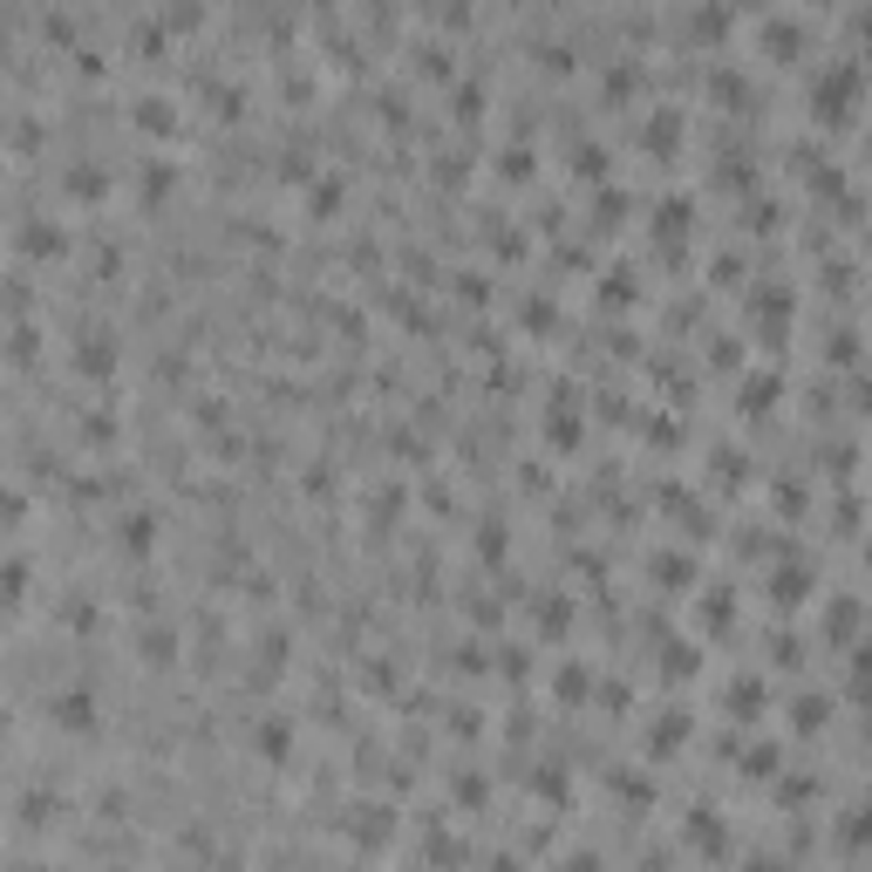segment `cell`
<instances>
[{"mask_svg": "<svg viewBox=\"0 0 872 872\" xmlns=\"http://www.w3.org/2000/svg\"><path fill=\"white\" fill-rule=\"evenodd\" d=\"M116 538H123V552H130V559H144L150 538H158V519H150V511H123V519H116Z\"/></svg>", "mask_w": 872, "mask_h": 872, "instance_id": "10", "label": "cell"}, {"mask_svg": "<svg viewBox=\"0 0 872 872\" xmlns=\"http://www.w3.org/2000/svg\"><path fill=\"white\" fill-rule=\"evenodd\" d=\"M865 566H872V538H865Z\"/></svg>", "mask_w": 872, "mask_h": 872, "instance_id": "21", "label": "cell"}, {"mask_svg": "<svg viewBox=\"0 0 872 872\" xmlns=\"http://www.w3.org/2000/svg\"><path fill=\"white\" fill-rule=\"evenodd\" d=\"M859 68L852 62H838V68H825V75H818V83H811V116H825V123H845V116H852L859 110Z\"/></svg>", "mask_w": 872, "mask_h": 872, "instance_id": "1", "label": "cell"}, {"mask_svg": "<svg viewBox=\"0 0 872 872\" xmlns=\"http://www.w3.org/2000/svg\"><path fill=\"white\" fill-rule=\"evenodd\" d=\"M48 723H55L62 736H96L102 730L96 696H89V688H55V696H48Z\"/></svg>", "mask_w": 872, "mask_h": 872, "instance_id": "2", "label": "cell"}, {"mask_svg": "<svg viewBox=\"0 0 872 872\" xmlns=\"http://www.w3.org/2000/svg\"><path fill=\"white\" fill-rule=\"evenodd\" d=\"M838 845H845V852H865V845H872V805H859V811L838 825Z\"/></svg>", "mask_w": 872, "mask_h": 872, "instance_id": "16", "label": "cell"}, {"mask_svg": "<svg viewBox=\"0 0 872 872\" xmlns=\"http://www.w3.org/2000/svg\"><path fill=\"white\" fill-rule=\"evenodd\" d=\"M137 648H144L150 669H171V661H177V634H171V627H144V634H137Z\"/></svg>", "mask_w": 872, "mask_h": 872, "instance_id": "14", "label": "cell"}, {"mask_svg": "<svg viewBox=\"0 0 872 872\" xmlns=\"http://www.w3.org/2000/svg\"><path fill=\"white\" fill-rule=\"evenodd\" d=\"M130 123H137L144 137H171V130H177V110H171L164 96H137V110H130Z\"/></svg>", "mask_w": 872, "mask_h": 872, "instance_id": "6", "label": "cell"}, {"mask_svg": "<svg viewBox=\"0 0 872 872\" xmlns=\"http://www.w3.org/2000/svg\"><path fill=\"white\" fill-rule=\"evenodd\" d=\"M348 838H354V845H375V838L389 845V805H362V811L348 818Z\"/></svg>", "mask_w": 872, "mask_h": 872, "instance_id": "12", "label": "cell"}, {"mask_svg": "<svg viewBox=\"0 0 872 872\" xmlns=\"http://www.w3.org/2000/svg\"><path fill=\"white\" fill-rule=\"evenodd\" d=\"M763 702H771V688H763L757 675L730 682V715H736V723H757V715H763Z\"/></svg>", "mask_w": 872, "mask_h": 872, "instance_id": "8", "label": "cell"}, {"mask_svg": "<svg viewBox=\"0 0 872 872\" xmlns=\"http://www.w3.org/2000/svg\"><path fill=\"white\" fill-rule=\"evenodd\" d=\"M307 212H314V219H335L341 212V185H335V177H321V185L307 191Z\"/></svg>", "mask_w": 872, "mask_h": 872, "instance_id": "17", "label": "cell"}, {"mask_svg": "<svg viewBox=\"0 0 872 872\" xmlns=\"http://www.w3.org/2000/svg\"><path fill=\"white\" fill-rule=\"evenodd\" d=\"M252 750H260L266 763H287L294 757V730L287 723H260V730H252Z\"/></svg>", "mask_w": 872, "mask_h": 872, "instance_id": "13", "label": "cell"}, {"mask_svg": "<svg viewBox=\"0 0 872 872\" xmlns=\"http://www.w3.org/2000/svg\"><path fill=\"white\" fill-rule=\"evenodd\" d=\"M688 845H696V852H730L723 818H715V811H688Z\"/></svg>", "mask_w": 872, "mask_h": 872, "instance_id": "11", "label": "cell"}, {"mask_svg": "<svg viewBox=\"0 0 872 872\" xmlns=\"http://www.w3.org/2000/svg\"><path fill=\"white\" fill-rule=\"evenodd\" d=\"M859 41H865V48H872V14H865V21H859Z\"/></svg>", "mask_w": 872, "mask_h": 872, "instance_id": "20", "label": "cell"}, {"mask_svg": "<svg viewBox=\"0 0 872 872\" xmlns=\"http://www.w3.org/2000/svg\"><path fill=\"white\" fill-rule=\"evenodd\" d=\"M682 736H688V715H661V723H648V750H655V757H669Z\"/></svg>", "mask_w": 872, "mask_h": 872, "instance_id": "15", "label": "cell"}, {"mask_svg": "<svg viewBox=\"0 0 872 872\" xmlns=\"http://www.w3.org/2000/svg\"><path fill=\"white\" fill-rule=\"evenodd\" d=\"M811 723H825V702H811V696H805V702H798V730H811Z\"/></svg>", "mask_w": 872, "mask_h": 872, "instance_id": "19", "label": "cell"}, {"mask_svg": "<svg viewBox=\"0 0 872 872\" xmlns=\"http://www.w3.org/2000/svg\"><path fill=\"white\" fill-rule=\"evenodd\" d=\"M696 621H702V627H730V594H702Z\"/></svg>", "mask_w": 872, "mask_h": 872, "instance_id": "18", "label": "cell"}, {"mask_svg": "<svg viewBox=\"0 0 872 872\" xmlns=\"http://www.w3.org/2000/svg\"><path fill=\"white\" fill-rule=\"evenodd\" d=\"M68 233L62 225H41V219H21V260H62Z\"/></svg>", "mask_w": 872, "mask_h": 872, "instance_id": "4", "label": "cell"}, {"mask_svg": "<svg viewBox=\"0 0 872 872\" xmlns=\"http://www.w3.org/2000/svg\"><path fill=\"white\" fill-rule=\"evenodd\" d=\"M757 48H771V62H798L805 55V28H790V21H763Z\"/></svg>", "mask_w": 872, "mask_h": 872, "instance_id": "5", "label": "cell"}, {"mask_svg": "<svg viewBox=\"0 0 872 872\" xmlns=\"http://www.w3.org/2000/svg\"><path fill=\"white\" fill-rule=\"evenodd\" d=\"M62 198H68V204H96V198H110V177H102L96 164H75V171L62 177Z\"/></svg>", "mask_w": 872, "mask_h": 872, "instance_id": "7", "label": "cell"}, {"mask_svg": "<svg viewBox=\"0 0 872 872\" xmlns=\"http://www.w3.org/2000/svg\"><path fill=\"white\" fill-rule=\"evenodd\" d=\"M68 369H75V375H89V382H110V369H116V341H102V335H75Z\"/></svg>", "mask_w": 872, "mask_h": 872, "instance_id": "3", "label": "cell"}, {"mask_svg": "<svg viewBox=\"0 0 872 872\" xmlns=\"http://www.w3.org/2000/svg\"><path fill=\"white\" fill-rule=\"evenodd\" d=\"M640 144H648L655 158H675V144H682V116H675V110H655V116H648V130H640Z\"/></svg>", "mask_w": 872, "mask_h": 872, "instance_id": "9", "label": "cell"}]
</instances>
